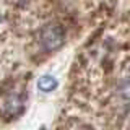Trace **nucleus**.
I'll list each match as a JSON object with an SVG mask.
<instances>
[{
    "label": "nucleus",
    "mask_w": 130,
    "mask_h": 130,
    "mask_svg": "<svg viewBox=\"0 0 130 130\" xmlns=\"http://www.w3.org/2000/svg\"><path fill=\"white\" fill-rule=\"evenodd\" d=\"M65 32L59 24H47L41 31V44L46 51H55L63 44Z\"/></svg>",
    "instance_id": "obj_1"
},
{
    "label": "nucleus",
    "mask_w": 130,
    "mask_h": 130,
    "mask_svg": "<svg viewBox=\"0 0 130 130\" xmlns=\"http://www.w3.org/2000/svg\"><path fill=\"white\" fill-rule=\"evenodd\" d=\"M38 88L44 93H49V91H52V89L57 88V80L51 75H44V76H41L39 81H38Z\"/></svg>",
    "instance_id": "obj_2"
},
{
    "label": "nucleus",
    "mask_w": 130,
    "mask_h": 130,
    "mask_svg": "<svg viewBox=\"0 0 130 130\" xmlns=\"http://www.w3.org/2000/svg\"><path fill=\"white\" fill-rule=\"evenodd\" d=\"M39 130H47V128H46V127H41V128H39Z\"/></svg>",
    "instance_id": "obj_3"
}]
</instances>
